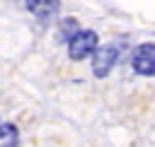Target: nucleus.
<instances>
[{
  "label": "nucleus",
  "mask_w": 155,
  "mask_h": 147,
  "mask_svg": "<svg viewBox=\"0 0 155 147\" xmlns=\"http://www.w3.org/2000/svg\"><path fill=\"white\" fill-rule=\"evenodd\" d=\"M78 31H80V22H78L75 17H63L61 24H58V34H56V39L63 43V41H70Z\"/></svg>",
  "instance_id": "obj_5"
},
{
  "label": "nucleus",
  "mask_w": 155,
  "mask_h": 147,
  "mask_svg": "<svg viewBox=\"0 0 155 147\" xmlns=\"http://www.w3.org/2000/svg\"><path fill=\"white\" fill-rule=\"evenodd\" d=\"M131 65L138 75L143 77H155V43H140L133 48L131 55Z\"/></svg>",
  "instance_id": "obj_3"
},
{
  "label": "nucleus",
  "mask_w": 155,
  "mask_h": 147,
  "mask_svg": "<svg viewBox=\"0 0 155 147\" xmlns=\"http://www.w3.org/2000/svg\"><path fill=\"white\" fill-rule=\"evenodd\" d=\"M119 55H121V48H116V43L99 46L92 53V75L94 77H107L111 72V67L116 65Z\"/></svg>",
  "instance_id": "obj_2"
},
{
  "label": "nucleus",
  "mask_w": 155,
  "mask_h": 147,
  "mask_svg": "<svg viewBox=\"0 0 155 147\" xmlns=\"http://www.w3.org/2000/svg\"><path fill=\"white\" fill-rule=\"evenodd\" d=\"M0 147H19V130L12 123H0Z\"/></svg>",
  "instance_id": "obj_6"
},
{
  "label": "nucleus",
  "mask_w": 155,
  "mask_h": 147,
  "mask_svg": "<svg viewBox=\"0 0 155 147\" xmlns=\"http://www.w3.org/2000/svg\"><path fill=\"white\" fill-rule=\"evenodd\" d=\"M24 5L39 19H51L61 10V0H24Z\"/></svg>",
  "instance_id": "obj_4"
},
{
  "label": "nucleus",
  "mask_w": 155,
  "mask_h": 147,
  "mask_svg": "<svg viewBox=\"0 0 155 147\" xmlns=\"http://www.w3.org/2000/svg\"><path fill=\"white\" fill-rule=\"evenodd\" d=\"M99 48V36L92 29H80L70 41H68V55L70 60H85Z\"/></svg>",
  "instance_id": "obj_1"
}]
</instances>
